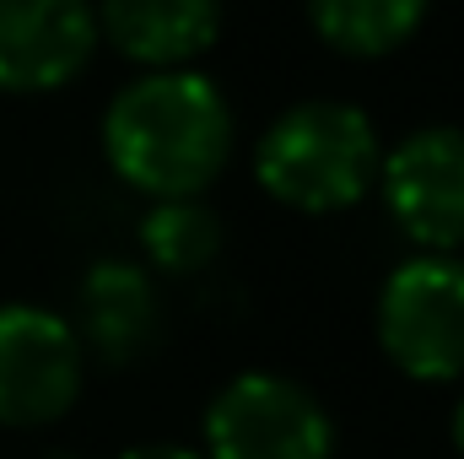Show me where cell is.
<instances>
[{
  "label": "cell",
  "instance_id": "13",
  "mask_svg": "<svg viewBox=\"0 0 464 459\" xmlns=\"http://www.w3.org/2000/svg\"><path fill=\"white\" fill-rule=\"evenodd\" d=\"M449 438H454V449L464 454V395H459V405H454V416H449Z\"/></svg>",
  "mask_w": 464,
  "mask_h": 459
},
{
  "label": "cell",
  "instance_id": "9",
  "mask_svg": "<svg viewBox=\"0 0 464 459\" xmlns=\"http://www.w3.org/2000/svg\"><path fill=\"white\" fill-rule=\"evenodd\" d=\"M222 33V0H103L98 38H109L130 65L184 71Z\"/></svg>",
  "mask_w": 464,
  "mask_h": 459
},
{
  "label": "cell",
  "instance_id": "7",
  "mask_svg": "<svg viewBox=\"0 0 464 459\" xmlns=\"http://www.w3.org/2000/svg\"><path fill=\"white\" fill-rule=\"evenodd\" d=\"M98 54L92 0H0V93L38 98L71 87Z\"/></svg>",
  "mask_w": 464,
  "mask_h": 459
},
{
  "label": "cell",
  "instance_id": "8",
  "mask_svg": "<svg viewBox=\"0 0 464 459\" xmlns=\"http://www.w3.org/2000/svg\"><path fill=\"white\" fill-rule=\"evenodd\" d=\"M76 341L87 356L130 367L162 336V303L135 259H98L76 287Z\"/></svg>",
  "mask_w": 464,
  "mask_h": 459
},
{
  "label": "cell",
  "instance_id": "2",
  "mask_svg": "<svg viewBox=\"0 0 464 459\" xmlns=\"http://www.w3.org/2000/svg\"><path fill=\"white\" fill-rule=\"evenodd\" d=\"M378 130L356 103L303 98L265 124L254 146L259 190L303 217H341L378 184Z\"/></svg>",
  "mask_w": 464,
  "mask_h": 459
},
{
  "label": "cell",
  "instance_id": "4",
  "mask_svg": "<svg viewBox=\"0 0 464 459\" xmlns=\"http://www.w3.org/2000/svg\"><path fill=\"white\" fill-rule=\"evenodd\" d=\"M206 459H335L324 400L286 373H237L206 405Z\"/></svg>",
  "mask_w": 464,
  "mask_h": 459
},
{
  "label": "cell",
  "instance_id": "12",
  "mask_svg": "<svg viewBox=\"0 0 464 459\" xmlns=\"http://www.w3.org/2000/svg\"><path fill=\"white\" fill-rule=\"evenodd\" d=\"M119 459H206V454L189 449V444H135V449H124Z\"/></svg>",
  "mask_w": 464,
  "mask_h": 459
},
{
  "label": "cell",
  "instance_id": "14",
  "mask_svg": "<svg viewBox=\"0 0 464 459\" xmlns=\"http://www.w3.org/2000/svg\"><path fill=\"white\" fill-rule=\"evenodd\" d=\"M54 459H76V454H54Z\"/></svg>",
  "mask_w": 464,
  "mask_h": 459
},
{
  "label": "cell",
  "instance_id": "6",
  "mask_svg": "<svg viewBox=\"0 0 464 459\" xmlns=\"http://www.w3.org/2000/svg\"><path fill=\"white\" fill-rule=\"evenodd\" d=\"M389 222L421 254H454L464 243V130L421 124L378 162Z\"/></svg>",
  "mask_w": 464,
  "mask_h": 459
},
{
  "label": "cell",
  "instance_id": "10",
  "mask_svg": "<svg viewBox=\"0 0 464 459\" xmlns=\"http://www.w3.org/2000/svg\"><path fill=\"white\" fill-rule=\"evenodd\" d=\"M427 5L432 0H308V22L335 54L383 60L421 33Z\"/></svg>",
  "mask_w": 464,
  "mask_h": 459
},
{
  "label": "cell",
  "instance_id": "5",
  "mask_svg": "<svg viewBox=\"0 0 464 459\" xmlns=\"http://www.w3.org/2000/svg\"><path fill=\"white\" fill-rule=\"evenodd\" d=\"M87 384V351L71 319L38 303H0V427L60 422Z\"/></svg>",
  "mask_w": 464,
  "mask_h": 459
},
{
  "label": "cell",
  "instance_id": "3",
  "mask_svg": "<svg viewBox=\"0 0 464 459\" xmlns=\"http://www.w3.org/2000/svg\"><path fill=\"white\" fill-rule=\"evenodd\" d=\"M378 346L416 384L464 378V259L411 254L378 292Z\"/></svg>",
  "mask_w": 464,
  "mask_h": 459
},
{
  "label": "cell",
  "instance_id": "1",
  "mask_svg": "<svg viewBox=\"0 0 464 459\" xmlns=\"http://www.w3.org/2000/svg\"><path fill=\"white\" fill-rule=\"evenodd\" d=\"M103 157L146 200L206 195L232 157V109L200 71H146L103 114Z\"/></svg>",
  "mask_w": 464,
  "mask_h": 459
},
{
  "label": "cell",
  "instance_id": "11",
  "mask_svg": "<svg viewBox=\"0 0 464 459\" xmlns=\"http://www.w3.org/2000/svg\"><path fill=\"white\" fill-rule=\"evenodd\" d=\"M135 238H140V254L162 276H195V270H206L222 254V217L200 195L151 200L146 217H140V228H135Z\"/></svg>",
  "mask_w": 464,
  "mask_h": 459
}]
</instances>
